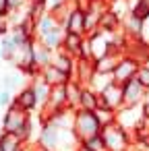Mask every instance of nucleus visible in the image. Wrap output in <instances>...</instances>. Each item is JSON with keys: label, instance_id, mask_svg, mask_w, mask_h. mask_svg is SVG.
<instances>
[{"label": "nucleus", "instance_id": "obj_1", "mask_svg": "<svg viewBox=\"0 0 149 151\" xmlns=\"http://www.w3.org/2000/svg\"><path fill=\"white\" fill-rule=\"evenodd\" d=\"M2 132L17 134L27 143L31 139V134H33V118H31V114L13 104L2 114Z\"/></svg>", "mask_w": 149, "mask_h": 151}, {"label": "nucleus", "instance_id": "obj_2", "mask_svg": "<svg viewBox=\"0 0 149 151\" xmlns=\"http://www.w3.org/2000/svg\"><path fill=\"white\" fill-rule=\"evenodd\" d=\"M101 137L106 141L108 151H130L132 149V132L124 128L118 120L106 124L101 128Z\"/></svg>", "mask_w": 149, "mask_h": 151}, {"label": "nucleus", "instance_id": "obj_3", "mask_svg": "<svg viewBox=\"0 0 149 151\" xmlns=\"http://www.w3.org/2000/svg\"><path fill=\"white\" fill-rule=\"evenodd\" d=\"M104 124L99 122V118L95 116V112H87V110H77L75 112V122H73V132L79 139V143H85L91 137L101 134Z\"/></svg>", "mask_w": 149, "mask_h": 151}, {"label": "nucleus", "instance_id": "obj_4", "mask_svg": "<svg viewBox=\"0 0 149 151\" xmlns=\"http://www.w3.org/2000/svg\"><path fill=\"white\" fill-rule=\"evenodd\" d=\"M71 128H60L52 122H44L40 132H37V145L48 149V151H58L62 141H64V134L68 132Z\"/></svg>", "mask_w": 149, "mask_h": 151}, {"label": "nucleus", "instance_id": "obj_5", "mask_svg": "<svg viewBox=\"0 0 149 151\" xmlns=\"http://www.w3.org/2000/svg\"><path fill=\"white\" fill-rule=\"evenodd\" d=\"M99 108H108L112 112H120L124 108V93L120 83L112 81L99 91Z\"/></svg>", "mask_w": 149, "mask_h": 151}, {"label": "nucleus", "instance_id": "obj_6", "mask_svg": "<svg viewBox=\"0 0 149 151\" xmlns=\"http://www.w3.org/2000/svg\"><path fill=\"white\" fill-rule=\"evenodd\" d=\"M122 93H124V108H139L145 104L149 91L137 81V79H130L122 85Z\"/></svg>", "mask_w": 149, "mask_h": 151}, {"label": "nucleus", "instance_id": "obj_7", "mask_svg": "<svg viewBox=\"0 0 149 151\" xmlns=\"http://www.w3.org/2000/svg\"><path fill=\"white\" fill-rule=\"evenodd\" d=\"M139 68H141V62H139L137 58H132V56H128V54H126V56H122V58H120L118 66L114 68L112 79H114L116 83L124 85L126 81H130V79H135V77H137Z\"/></svg>", "mask_w": 149, "mask_h": 151}, {"label": "nucleus", "instance_id": "obj_8", "mask_svg": "<svg viewBox=\"0 0 149 151\" xmlns=\"http://www.w3.org/2000/svg\"><path fill=\"white\" fill-rule=\"evenodd\" d=\"M64 31H66V33H73V35H83V37H87V11L75 6V9L71 11L68 19H66Z\"/></svg>", "mask_w": 149, "mask_h": 151}, {"label": "nucleus", "instance_id": "obj_9", "mask_svg": "<svg viewBox=\"0 0 149 151\" xmlns=\"http://www.w3.org/2000/svg\"><path fill=\"white\" fill-rule=\"evenodd\" d=\"M15 106H19L21 110H25V112H33V110H40V101H37V93H35V89H33V85H27V87H23V89H19V93L15 95V101H13Z\"/></svg>", "mask_w": 149, "mask_h": 151}, {"label": "nucleus", "instance_id": "obj_10", "mask_svg": "<svg viewBox=\"0 0 149 151\" xmlns=\"http://www.w3.org/2000/svg\"><path fill=\"white\" fill-rule=\"evenodd\" d=\"M122 31L126 33V37H130V40H145V23L137 17V15H132L130 11L124 15V19H122Z\"/></svg>", "mask_w": 149, "mask_h": 151}, {"label": "nucleus", "instance_id": "obj_11", "mask_svg": "<svg viewBox=\"0 0 149 151\" xmlns=\"http://www.w3.org/2000/svg\"><path fill=\"white\" fill-rule=\"evenodd\" d=\"M50 87H58V85H66L73 77L71 75H66V73H62V70H58L54 64H50V66H46V68H42V75H40Z\"/></svg>", "mask_w": 149, "mask_h": 151}, {"label": "nucleus", "instance_id": "obj_12", "mask_svg": "<svg viewBox=\"0 0 149 151\" xmlns=\"http://www.w3.org/2000/svg\"><path fill=\"white\" fill-rule=\"evenodd\" d=\"M120 29H122V17H120L116 11L108 9V11L101 15V19H99V31L116 33V31H120Z\"/></svg>", "mask_w": 149, "mask_h": 151}, {"label": "nucleus", "instance_id": "obj_13", "mask_svg": "<svg viewBox=\"0 0 149 151\" xmlns=\"http://www.w3.org/2000/svg\"><path fill=\"white\" fill-rule=\"evenodd\" d=\"M58 70H62V73H66V75H75V68H77V58L75 56H71L68 52H64V50H56V54H54V62H52Z\"/></svg>", "mask_w": 149, "mask_h": 151}, {"label": "nucleus", "instance_id": "obj_14", "mask_svg": "<svg viewBox=\"0 0 149 151\" xmlns=\"http://www.w3.org/2000/svg\"><path fill=\"white\" fill-rule=\"evenodd\" d=\"M120 58H122V54L112 52V54H108V56H104V58H99V60H93V62H95V73H97V75H112L114 68L118 66Z\"/></svg>", "mask_w": 149, "mask_h": 151}, {"label": "nucleus", "instance_id": "obj_15", "mask_svg": "<svg viewBox=\"0 0 149 151\" xmlns=\"http://www.w3.org/2000/svg\"><path fill=\"white\" fill-rule=\"evenodd\" d=\"M85 40H87V37H83V35H73V33H66L60 50H64V52H68L71 56L79 58V56H81V52H83V44H85Z\"/></svg>", "mask_w": 149, "mask_h": 151}, {"label": "nucleus", "instance_id": "obj_16", "mask_svg": "<svg viewBox=\"0 0 149 151\" xmlns=\"http://www.w3.org/2000/svg\"><path fill=\"white\" fill-rule=\"evenodd\" d=\"M99 108V93L91 87H83L81 91V108L79 110H87V112H95Z\"/></svg>", "mask_w": 149, "mask_h": 151}, {"label": "nucleus", "instance_id": "obj_17", "mask_svg": "<svg viewBox=\"0 0 149 151\" xmlns=\"http://www.w3.org/2000/svg\"><path fill=\"white\" fill-rule=\"evenodd\" d=\"M81 91H83L81 83H77L73 79L66 83V97H68V108L71 110H79L81 108Z\"/></svg>", "mask_w": 149, "mask_h": 151}, {"label": "nucleus", "instance_id": "obj_18", "mask_svg": "<svg viewBox=\"0 0 149 151\" xmlns=\"http://www.w3.org/2000/svg\"><path fill=\"white\" fill-rule=\"evenodd\" d=\"M23 73L19 70V73H9V75H4L2 77V83H0V87L2 89H6V91H11V93H15V89H23V87H27L25 85V81H23Z\"/></svg>", "mask_w": 149, "mask_h": 151}, {"label": "nucleus", "instance_id": "obj_19", "mask_svg": "<svg viewBox=\"0 0 149 151\" xmlns=\"http://www.w3.org/2000/svg\"><path fill=\"white\" fill-rule=\"evenodd\" d=\"M54 50H50L48 46H44L42 42H37L35 44V60H37V66L40 68H46V66H50L52 62H54Z\"/></svg>", "mask_w": 149, "mask_h": 151}, {"label": "nucleus", "instance_id": "obj_20", "mask_svg": "<svg viewBox=\"0 0 149 151\" xmlns=\"http://www.w3.org/2000/svg\"><path fill=\"white\" fill-rule=\"evenodd\" d=\"M0 145L4 147V151H23L25 149V141L11 132H0Z\"/></svg>", "mask_w": 149, "mask_h": 151}, {"label": "nucleus", "instance_id": "obj_21", "mask_svg": "<svg viewBox=\"0 0 149 151\" xmlns=\"http://www.w3.org/2000/svg\"><path fill=\"white\" fill-rule=\"evenodd\" d=\"M81 147H83L85 151H108V147H106V141H104V137H101V134L87 139L85 143H81Z\"/></svg>", "mask_w": 149, "mask_h": 151}, {"label": "nucleus", "instance_id": "obj_22", "mask_svg": "<svg viewBox=\"0 0 149 151\" xmlns=\"http://www.w3.org/2000/svg\"><path fill=\"white\" fill-rule=\"evenodd\" d=\"M130 13L137 15L143 23H147L149 21V2L147 0H137V2L132 4V9H130Z\"/></svg>", "mask_w": 149, "mask_h": 151}, {"label": "nucleus", "instance_id": "obj_23", "mask_svg": "<svg viewBox=\"0 0 149 151\" xmlns=\"http://www.w3.org/2000/svg\"><path fill=\"white\" fill-rule=\"evenodd\" d=\"M95 116L99 118V122H101L104 126L116 120V112H112V110H108V108H97V110H95Z\"/></svg>", "mask_w": 149, "mask_h": 151}, {"label": "nucleus", "instance_id": "obj_24", "mask_svg": "<svg viewBox=\"0 0 149 151\" xmlns=\"http://www.w3.org/2000/svg\"><path fill=\"white\" fill-rule=\"evenodd\" d=\"M147 91H149V64H141V68H139V73H137V77H135Z\"/></svg>", "mask_w": 149, "mask_h": 151}, {"label": "nucleus", "instance_id": "obj_25", "mask_svg": "<svg viewBox=\"0 0 149 151\" xmlns=\"http://www.w3.org/2000/svg\"><path fill=\"white\" fill-rule=\"evenodd\" d=\"M13 101H15V97H13V93H11V91L0 89V108H11V106H13Z\"/></svg>", "mask_w": 149, "mask_h": 151}, {"label": "nucleus", "instance_id": "obj_26", "mask_svg": "<svg viewBox=\"0 0 149 151\" xmlns=\"http://www.w3.org/2000/svg\"><path fill=\"white\" fill-rule=\"evenodd\" d=\"M9 13H11L9 2H6V0H0V21H2V19H6V17H9Z\"/></svg>", "mask_w": 149, "mask_h": 151}, {"label": "nucleus", "instance_id": "obj_27", "mask_svg": "<svg viewBox=\"0 0 149 151\" xmlns=\"http://www.w3.org/2000/svg\"><path fill=\"white\" fill-rule=\"evenodd\" d=\"M6 2H9V9L11 11H19L23 6V2H27V0H6Z\"/></svg>", "mask_w": 149, "mask_h": 151}, {"label": "nucleus", "instance_id": "obj_28", "mask_svg": "<svg viewBox=\"0 0 149 151\" xmlns=\"http://www.w3.org/2000/svg\"><path fill=\"white\" fill-rule=\"evenodd\" d=\"M101 2H104V4H108V6L112 9V6H114V4L118 2V0H101Z\"/></svg>", "mask_w": 149, "mask_h": 151}, {"label": "nucleus", "instance_id": "obj_29", "mask_svg": "<svg viewBox=\"0 0 149 151\" xmlns=\"http://www.w3.org/2000/svg\"><path fill=\"white\" fill-rule=\"evenodd\" d=\"M29 151H48V149H44V147H40V145H37V143H35V145H33V147H31V149H29Z\"/></svg>", "mask_w": 149, "mask_h": 151}, {"label": "nucleus", "instance_id": "obj_30", "mask_svg": "<svg viewBox=\"0 0 149 151\" xmlns=\"http://www.w3.org/2000/svg\"><path fill=\"white\" fill-rule=\"evenodd\" d=\"M35 2H48V0H27V4H35Z\"/></svg>", "mask_w": 149, "mask_h": 151}, {"label": "nucleus", "instance_id": "obj_31", "mask_svg": "<svg viewBox=\"0 0 149 151\" xmlns=\"http://www.w3.org/2000/svg\"><path fill=\"white\" fill-rule=\"evenodd\" d=\"M0 60H4V50H2V44H0Z\"/></svg>", "mask_w": 149, "mask_h": 151}, {"label": "nucleus", "instance_id": "obj_32", "mask_svg": "<svg viewBox=\"0 0 149 151\" xmlns=\"http://www.w3.org/2000/svg\"><path fill=\"white\" fill-rule=\"evenodd\" d=\"M79 151H85V149H83V147H79Z\"/></svg>", "mask_w": 149, "mask_h": 151}, {"label": "nucleus", "instance_id": "obj_33", "mask_svg": "<svg viewBox=\"0 0 149 151\" xmlns=\"http://www.w3.org/2000/svg\"><path fill=\"white\" fill-rule=\"evenodd\" d=\"M147 134H149V126H147Z\"/></svg>", "mask_w": 149, "mask_h": 151}]
</instances>
